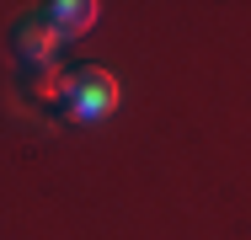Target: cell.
Masks as SVG:
<instances>
[{"label":"cell","mask_w":251,"mask_h":240,"mask_svg":"<svg viewBox=\"0 0 251 240\" xmlns=\"http://www.w3.org/2000/svg\"><path fill=\"white\" fill-rule=\"evenodd\" d=\"M59 48L64 43L49 32V22H43L38 11L11 27V53H16V64H59Z\"/></svg>","instance_id":"2"},{"label":"cell","mask_w":251,"mask_h":240,"mask_svg":"<svg viewBox=\"0 0 251 240\" xmlns=\"http://www.w3.org/2000/svg\"><path fill=\"white\" fill-rule=\"evenodd\" d=\"M64 64H22L16 70V86H22V96L32 101V107H59V91H64Z\"/></svg>","instance_id":"4"},{"label":"cell","mask_w":251,"mask_h":240,"mask_svg":"<svg viewBox=\"0 0 251 240\" xmlns=\"http://www.w3.org/2000/svg\"><path fill=\"white\" fill-rule=\"evenodd\" d=\"M118 101H123V86H118V75L112 70H101V64H80V70H70L64 75V91H59V123H70V128H101L112 112H118Z\"/></svg>","instance_id":"1"},{"label":"cell","mask_w":251,"mask_h":240,"mask_svg":"<svg viewBox=\"0 0 251 240\" xmlns=\"http://www.w3.org/2000/svg\"><path fill=\"white\" fill-rule=\"evenodd\" d=\"M38 16L49 22V32L59 43H75V38H86V32L97 27L101 5L97 0H49V5H38Z\"/></svg>","instance_id":"3"}]
</instances>
